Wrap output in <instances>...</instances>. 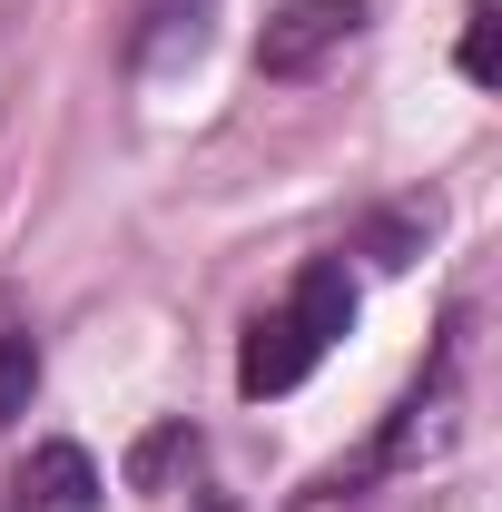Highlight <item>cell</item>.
Listing matches in <instances>:
<instances>
[{"label":"cell","instance_id":"8992f818","mask_svg":"<svg viewBox=\"0 0 502 512\" xmlns=\"http://www.w3.org/2000/svg\"><path fill=\"white\" fill-rule=\"evenodd\" d=\"M463 79H473V89H493V79H502V10H493V0L463 10Z\"/></svg>","mask_w":502,"mask_h":512},{"label":"cell","instance_id":"52a82bcc","mask_svg":"<svg viewBox=\"0 0 502 512\" xmlns=\"http://www.w3.org/2000/svg\"><path fill=\"white\" fill-rule=\"evenodd\" d=\"M178 453H197V434H188V424H168V434H148V444H138V463H128V483H138V493H158Z\"/></svg>","mask_w":502,"mask_h":512},{"label":"cell","instance_id":"6da1fadb","mask_svg":"<svg viewBox=\"0 0 502 512\" xmlns=\"http://www.w3.org/2000/svg\"><path fill=\"white\" fill-rule=\"evenodd\" d=\"M365 30V0H286L266 30H256V69L266 79H306L335 40H355Z\"/></svg>","mask_w":502,"mask_h":512},{"label":"cell","instance_id":"7a4b0ae2","mask_svg":"<svg viewBox=\"0 0 502 512\" xmlns=\"http://www.w3.org/2000/svg\"><path fill=\"white\" fill-rule=\"evenodd\" d=\"M315 355H325V335H315L296 306H276V316H256V325H247L237 384H247V394H296V384L315 375Z\"/></svg>","mask_w":502,"mask_h":512},{"label":"cell","instance_id":"ba28073f","mask_svg":"<svg viewBox=\"0 0 502 512\" xmlns=\"http://www.w3.org/2000/svg\"><path fill=\"white\" fill-rule=\"evenodd\" d=\"M197 512H237V503H217V493H207V503H197Z\"/></svg>","mask_w":502,"mask_h":512},{"label":"cell","instance_id":"277c9868","mask_svg":"<svg viewBox=\"0 0 502 512\" xmlns=\"http://www.w3.org/2000/svg\"><path fill=\"white\" fill-rule=\"evenodd\" d=\"M286 306H296V316H306L315 335L335 345V335L355 325V276H345V256H315L306 276H296V296H286Z\"/></svg>","mask_w":502,"mask_h":512},{"label":"cell","instance_id":"5b68a950","mask_svg":"<svg viewBox=\"0 0 502 512\" xmlns=\"http://www.w3.org/2000/svg\"><path fill=\"white\" fill-rule=\"evenodd\" d=\"M30 394H40V335L10 316V296H0V424L30 414Z\"/></svg>","mask_w":502,"mask_h":512},{"label":"cell","instance_id":"3957f363","mask_svg":"<svg viewBox=\"0 0 502 512\" xmlns=\"http://www.w3.org/2000/svg\"><path fill=\"white\" fill-rule=\"evenodd\" d=\"M0 512H99V463L79 444H40L10 473V503Z\"/></svg>","mask_w":502,"mask_h":512}]
</instances>
